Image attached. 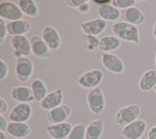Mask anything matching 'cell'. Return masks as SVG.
Wrapping results in <instances>:
<instances>
[{"label": "cell", "mask_w": 156, "mask_h": 139, "mask_svg": "<svg viewBox=\"0 0 156 139\" xmlns=\"http://www.w3.org/2000/svg\"><path fill=\"white\" fill-rule=\"evenodd\" d=\"M112 31L116 37L124 41L136 44L140 42V32L135 25L125 21H117L113 24Z\"/></svg>", "instance_id": "obj_1"}, {"label": "cell", "mask_w": 156, "mask_h": 139, "mask_svg": "<svg viewBox=\"0 0 156 139\" xmlns=\"http://www.w3.org/2000/svg\"><path fill=\"white\" fill-rule=\"evenodd\" d=\"M141 113L140 108L136 104H130L120 108L116 113L115 121L118 126H126L136 120Z\"/></svg>", "instance_id": "obj_2"}, {"label": "cell", "mask_w": 156, "mask_h": 139, "mask_svg": "<svg viewBox=\"0 0 156 139\" xmlns=\"http://www.w3.org/2000/svg\"><path fill=\"white\" fill-rule=\"evenodd\" d=\"M87 102L91 111L95 115H100L104 110L105 101L99 87L90 89L87 96Z\"/></svg>", "instance_id": "obj_3"}, {"label": "cell", "mask_w": 156, "mask_h": 139, "mask_svg": "<svg viewBox=\"0 0 156 139\" xmlns=\"http://www.w3.org/2000/svg\"><path fill=\"white\" fill-rule=\"evenodd\" d=\"M104 73L98 69H94L87 71L82 74L77 79L78 85L85 89H93L102 81Z\"/></svg>", "instance_id": "obj_4"}, {"label": "cell", "mask_w": 156, "mask_h": 139, "mask_svg": "<svg viewBox=\"0 0 156 139\" xmlns=\"http://www.w3.org/2000/svg\"><path fill=\"white\" fill-rule=\"evenodd\" d=\"M34 70L32 61L27 57L17 59L15 66V75L21 82H27L32 77Z\"/></svg>", "instance_id": "obj_5"}, {"label": "cell", "mask_w": 156, "mask_h": 139, "mask_svg": "<svg viewBox=\"0 0 156 139\" xmlns=\"http://www.w3.org/2000/svg\"><path fill=\"white\" fill-rule=\"evenodd\" d=\"M147 128L146 122L143 119H136L124 126L121 134L126 139H138L142 137Z\"/></svg>", "instance_id": "obj_6"}, {"label": "cell", "mask_w": 156, "mask_h": 139, "mask_svg": "<svg viewBox=\"0 0 156 139\" xmlns=\"http://www.w3.org/2000/svg\"><path fill=\"white\" fill-rule=\"evenodd\" d=\"M11 44L14 50V56L17 59L29 56L32 53L30 40L25 36H12Z\"/></svg>", "instance_id": "obj_7"}, {"label": "cell", "mask_w": 156, "mask_h": 139, "mask_svg": "<svg viewBox=\"0 0 156 139\" xmlns=\"http://www.w3.org/2000/svg\"><path fill=\"white\" fill-rule=\"evenodd\" d=\"M101 63L106 70L116 74L122 73L125 69L120 58L112 53H104L101 56Z\"/></svg>", "instance_id": "obj_8"}, {"label": "cell", "mask_w": 156, "mask_h": 139, "mask_svg": "<svg viewBox=\"0 0 156 139\" xmlns=\"http://www.w3.org/2000/svg\"><path fill=\"white\" fill-rule=\"evenodd\" d=\"M24 13L20 7L10 1H4L0 4V17L10 21L23 20Z\"/></svg>", "instance_id": "obj_9"}, {"label": "cell", "mask_w": 156, "mask_h": 139, "mask_svg": "<svg viewBox=\"0 0 156 139\" xmlns=\"http://www.w3.org/2000/svg\"><path fill=\"white\" fill-rule=\"evenodd\" d=\"M32 108L29 103H19L11 110L9 118L12 122H26L31 117Z\"/></svg>", "instance_id": "obj_10"}, {"label": "cell", "mask_w": 156, "mask_h": 139, "mask_svg": "<svg viewBox=\"0 0 156 139\" xmlns=\"http://www.w3.org/2000/svg\"><path fill=\"white\" fill-rule=\"evenodd\" d=\"M63 100V90L61 88H57L48 93L40 102V106L44 110L50 111L61 105Z\"/></svg>", "instance_id": "obj_11"}, {"label": "cell", "mask_w": 156, "mask_h": 139, "mask_svg": "<svg viewBox=\"0 0 156 139\" xmlns=\"http://www.w3.org/2000/svg\"><path fill=\"white\" fill-rule=\"evenodd\" d=\"M107 26V23L102 18H96L82 22L80 24L82 31L86 35L98 36L104 32Z\"/></svg>", "instance_id": "obj_12"}, {"label": "cell", "mask_w": 156, "mask_h": 139, "mask_svg": "<svg viewBox=\"0 0 156 139\" xmlns=\"http://www.w3.org/2000/svg\"><path fill=\"white\" fill-rule=\"evenodd\" d=\"M71 113V108L66 105H61L46 114V119L52 124L65 122Z\"/></svg>", "instance_id": "obj_13"}, {"label": "cell", "mask_w": 156, "mask_h": 139, "mask_svg": "<svg viewBox=\"0 0 156 139\" xmlns=\"http://www.w3.org/2000/svg\"><path fill=\"white\" fill-rule=\"evenodd\" d=\"M42 39L52 50H58L61 45V37L57 30L52 26H46L42 32Z\"/></svg>", "instance_id": "obj_14"}, {"label": "cell", "mask_w": 156, "mask_h": 139, "mask_svg": "<svg viewBox=\"0 0 156 139\" xmlns=\"http://www.w3.org/2000/svg\"><path fill=\"white\" fill-rule=\"evenodd\" d=\"M121 17L124 21L133 25H139L144 23L145 17L138 8L133 6L121 11Z\"/></svg>", "instance_id": "obj_15"}, {"label": "cell", "mask_w": 156, "mask_h": 139, "mask_svg": "<svg viewBox=\"0 0 156 139\" xmlns=\"http://www.w3.org/2000/svg\"><path fill=\"white\" fill-rule=\"evenodd\" d=\"M72 128V125L69 122L65 121L58 124L48 125L46 127V130L52 138L64 139L68 137Z\"/></svg>", "instance_id": "obj_16"}, {"label": "cell", "mask_w": 156, "mask_h": 139, "mask_svg": "<svg viewBox=\"0 0 156 139\" xmlns=\"http://www.w3.org/2000/svg\"><path fill=\"white\" fill-rule=\"evenodd\" d=\"M32 53L36 57L45 58L50 56V49L44 42L42 37L38 36H33L30 39Z\"/></svg>", "instance_id": "obj_17"}, {"label": "cell", "mask_w": 156, "mask_h": 139, "mask_svg": "<svg viewBox=\"0 0 156 139\" xmlns=\"http://www.w3.org/2000/svg\"><path fill=\"white\" fill-rule=\"evenodd\" d=\"M11 97L19 103H29L34 101L31 88L27 86H18L13 88L10 92Z\"/></svg>", "instance_id": "obj_18"}, {"label": "cell", "mask_w": 156, "mask_h": 139, "mask_svg": "<svg viewBox=\"0 0 156 139\" xmlns=\"http://www.w3.org/2000/svg\"><path fill=\"white\" fill-rule=\"evenodd\" d=\"M10 136L18 139L27 137L31 132L30 127L26 122H10L6 131Z\"/></svg>", "instance_id": "obj_19"}, {"label": "cell", "mask_w": 156, "mask_h": 139, "mask_svg": "<svg viewBox=\"0 0 156 139\" xmlns=\"http://www.w3.org/2000/svg\"><path fill=\"white\" fill-rule=\"evenodd\" d=\"M31 29L30 23L25 20L10 21L7 24V32L12 36H24Z\"/></svg>", "instance_id": "obj_20"}, {"label": "cell", "mask_w": 156, "mask_h": 139, "mask_svg": "<svg viewBox=\"0 0 156 139\" xmlns=\"http://www.w3.org/2000/svg\"><path fill=\"white\" fill-rule=\"evenodd\" d=\"M97 10L100 18L105 21H115L121 17V12L119 9L110 4L99 6Z\"/></svg>", "instance_id": "obj_21"}, {"label": "cell", "mask_w": 156, "mask_h": 139, "mask_svg": "<svg viewBox=\"0 0 156 139\" xmlns=\"http://www.w3.org/2000/svg\"><path fill=\"white\" fill-rule=\"evenodd\" d=\"M156 86V70L149 69L146 70L140 79L138 86L141 91L147 92Z\"/></svg>", "instance_id": "obj_22"}, {"label": "cell", "mask_w": 156, "mask_h": 139, "mask_svg": "<svg viewBox=\"0 0 156 139\" xmlns=\"http://www.w3.org/2000/svg\"><path fill=\"white\" fill-rule=\"evenodd\" d=\"M104 130L103 121L97 119L90 122L86 127L85 139H99Z\"/></svg>", "instance_id": "obj_23"}, {"label": "cell", "mask_w": 156, "mask_h": 139, "mask_svg": "<svg viewBox=\"0 0 156 139\" xmlns=\"http://www.w3.org/2000/svg\"><path fill=\"white\" fill-rule=\"evenodd\" d=\"M121 44V40L117 37L110 35L105 36L100 39L98 48L105 53H108L119 48Z\"/></svg>", "instance_id": "obj_24"}, {"label": "cell", "mask_w": 156, "mask_h": 139, "mask_svg": "<svg viewBox=\"0 0 156 139\" xmlns=\"http://www.w3.org/2000/svg\"><path fill=\"white\" fill-rule=\"evenodd\" d=\"M31 89L35 102H40L48 94V89L44 82L39 78H36L32 81Z\"/></svg>", "instance_id": "obj_25"}, {"label": "cell", "mask_w": 156, "mask_h": 139, "mask_svg": "<svg viewBox=\"0 0 156 139\" xmlns=\"http://www.w3.org/2000/svg\"><path fill=\"white\" fill-rule=\"evenodd\" d=\"M18 6L23 13L28 17H35L39 14V9L35 1L20 0L18 2Z\"/></svg>", "instance_id": "obj_26"}, {"label": "cell", "mask_w": 156, "mask_h": 139, "mask_svg": "<svg viewBox=\"0 0 156 139\" xmlns=\"http://www.w3.org/2000/svg\"><path fill=\"white\" fill-rule=\"evenodd\" d=\"M86 127L83 123H79L73 127L67 139H84Z\"/></svg>", "instance_id": "obj_27"}, {"label": "cell", "mask_w": 156, "mask_h": 139, "mask_svg": "<svg viewBox=\"0 0 156 139\" xmlns=\"http://www.w3.org/2000/svg\"><path fill=\"white\" fill-rule=\"evenodd\" d=\"M84 40L86 43V47L88 51H94L99 47V40L96 36L86 35L84 37Z\"/></svg>", "instance_id": "obj_28"}, {"label": "cell", "mask_w": 156, "mask_h": 139, "mask_svg": "<svg viewBox=\"0 0 156 139\" xmlns=\"http://www.w3.org/2000/svg\"><path fill=\"white\" fill-rule=\"evenodd\" d=\"M136 4L135 0H112V4L118 9H126L133 7Z\"/></svg>", "instance_id": "obj_29"}, {"label": "cell", "mask_w": 156, "mask_h": 139, "mask_svg": "<svg viewBox=\"0 0 156 139\" xmlns=\"http://www.w3.org/2000/svg\"><path fill=\"white\" fill-rule=\"evenodd\" d=\"M7 34L8 32L7 29V24H5L4 20L1 18L0 19V44H2L4 42Z\"/></svg>", "instance_id": "obj_30"}, {"label": "cell", "mask_w": 156, "mask_h": 139, "mask_svg": "<svg viewBox=\"0 0 156 139\" xmlns=\"http://www.w3.org/2000/svg\"><path fill=\"white\" fill-rule=\"evenodd\" d=\"M9 68L6 62L2 59H0V81L5 79L8 74Z\"/></svg>", "instance_id": "obj_31"}, {"label": "cell", "mask_w": 156, "mask_h": 139, "mask_svg": "<svg viewBox=\"0 0 156 139\" xmlns=\"http://www.w3.org/2000/svg\"><path fill=\"white\" fill-rule=\"evenodd\" d=\"M87 0H66L65 1V4L69 7L78 8L81 4L85 2Z\"/></svg>", "instance_id": "obj_32"}, {"label": "cell", "mask_w": 156, "mask_h": 139, "mask_svg": "<svg viewBox=\"0 0 156 139\" xmlns=\"http://www.w3.org/2000/svg\"><path fill=\"white\" fill-rule=\"evenodd\" d=\"M90 9V6L88 1H87L81 4L78 8L77 10L80 13H87L89 12Z\"/></svg>", "instance_id": "obj_33"}, {"label": "cell", "mask_w": 156, "mask_h": 139, "mask_svg": "<svg viewBox=\"0 0 156 139\" xmlns=\"http://www.w3.org/2000/svg\"><path fill=\"white\" fill-rule=\"evenodd\" d=\"M8 124L5 118L2 115H0V131L4 132L7 131Z\"/></svg>", "instance_id": "obj_34"}, {"label": "cell", "mask_w": 156, "mask_h": 139, "mask_svg": "<svg viewBox=\"0 0 156 139\" xmlns=\"http://www.w3.org/2000/svg\"><path fill=\"white\" fill-rule=\"evenodd\" d=\"M0 102H1V108H0V114L2 115L5 113L9 109V105L6 100L3 99L2 97H0Z\"/></svg>", "instance_id": "obj_35"}, {"label": "cell", "mask_w": 156, "mask_h": 139, "mask_svg": "<svg viewBox=\"0 0 156 139\" xmlns=\"http://www.w3.org/2000/svg\"><path fill=\"white\" fill-rule=\"evenodd\" d=\"M147 139H156V124L149 129L147 133Z\"/></svg>", "instance_id": "obj_36"}, {"label": "cell", "mask_w": 156, "mask_h": 139, "mask_svg": "<svg viewBox=\"0 0 156 139\" xmlns=\"http://www.w3.org/2000/svg\"><path fill=\"white\" fill-rule=\"evenodd\" d=\"M91 2L96 5H98V6L112 3V0H92Z\"/></svg>", "instance_id": "obj_37"}, {"label": "cell", "mask_w": 156, "mask_h": 139, "mask_svg": "<svg viewBox=\"0 0 156 139\" xmlns=\"http://www.w3.org/2000/svg\"><path fill=\"white\" fill-rule=\"evenodd\" d=\"M153 36L156 41V21H155L153 26Z\"/></svg>", "instance_id": "obj_38"}, {"label": "cell", "mask_w": 156, "mask_h": 139, "mask_svg": "<svg viewBox=\"0 0 156 139\" xmlns=\"http://www.w3.org/2000/svg\"><path fill=\"white\" fill-rule=\"evenodd\" d=\"M0 139H7V135L4 132L0 131Z\"/></svg>", "instance_id": "obj_39"}, {"label": "cell", "mask_w": 156, "mask_h": 139, "mask_svg": "<svg viewBox=\"0 0 156 139\" xmlns=\"http://www.w3.org/2000/svg\"><path fill=\"white\" fill-rule=\"evenodd\" d=\"M138 139H147V138H146L144 137H141V138H138Z\"/></svg>", "instance_id": "obj_40"}, {"label": "cell", "mask_w": 156, "mask_h": 139, "mask_svg": "<svg viewBox=\"0 0 156 139\" xmlns=\"http://www.w3.org/2000/svg\"><path fill=\"white\" fill-rule=\"evenodd\" d=\"M154 89V92H155V94H156V86H155L154 88V89Z\"/></svg>", "instance_id": "obj_41"}, {"label": "cell", "mask_w": 156, "mask_h": 139, "mask_svg": "<svg viewBox=\"0 0 156 139\" xmlns=\"http://www.w3.org/2000/svg\"><path fill=\"white\" fill-rule=\"evenodd\" d=\"M155 68H156V54H155Z\"/></svg>", "instance_id": "obj_42"}, {"label": "cell", "mask_w": 156, "mask_h": 139, "mask_svg": "<svg viewBox=\"0 0 156 139\" xmlns=\"http://www.w3.org/2000/svg\"><path fill=\"white\" fill-rule=\"evenodd\" d=\"M52 139H54V138H52Z\"/></svg>", "instance_id": "obj_43"}]
</instances>
